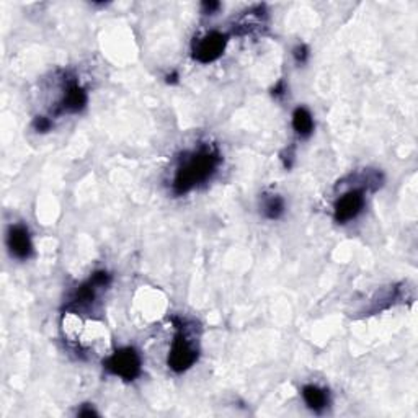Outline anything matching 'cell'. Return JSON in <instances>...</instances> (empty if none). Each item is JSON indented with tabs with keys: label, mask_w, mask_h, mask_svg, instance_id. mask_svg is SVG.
Returning <instances> with one entry per match:
<instances>
[{
	"label": "cell",
	"mask_w": 418,
	"mask_h": 418,
	"mask_svg": "<svg viewBox=\"0 0 418 418\" xmlns=\"http://www.w3.org/2000/svg\"><path fill=\"white\" fill-rule=\"evenodd\" d=\"M292 58H294V61L297 64H305L309 59V47L305 46L304 43L297 45L294 49H292Z\"/></svg>",
	"instance_id": "cell-12"
},
{
	"label": "cell",
	"mask_w": 418,
	"mask_h": 418,
	"mask_svg": "<svg viewBox=\"0 0 418 418\" xmlns=\"http://www.w3.org/2000/svg\"><path fill=\"white\" fill-rule=\"evenodd\" d=\"M227 43H229V36L221 32H209L202 36H198L191 45L193 58L201 64L218 61L226 51Z\"/></svg>",
	"instance_id": "cell-4"
},
{
	"label": "cell",
	"mask_w": 418,
	"mask_h": 418,
	"mask_svg": "<svg viewBox=\"0 0 418 418\" xmlns=\"http://www.w3.org/2000/svg\"><path fill=\"white\" fill-rule=\"evenodd\" d=\"M87 102H89V95L85 92V89L79 84V80L72 77V79L66 80L62 98L59 100L54 115L80 113V111L87 106Z\"/></svg>",
	"instance_id": "cell-6"
},
{
	"label": "cell",
	"mask_w": 418,
	"mask_h": 418,
	"mask_svg": "<svg viewBox=\"0 0 418 418\" xmlns=\"http://www.w3.org/2000/svg\"><path fill=\"white\" fill-rule=\"evenodd\" d=\"M103 368L113 376L123 379V381H135L139 378L142 371V360L141 355L132 347H124L111 353L108 358L103 361Z\"/></svg>",
	"instance_id": "cell-3"
},
{
	"label": "cell",
	"mask_w": 418,
	"mask_h": 418,
	"mask_svg": "<svg viewBox=\"0 0 418 418\" xmlns=\"http://www.w3.org/2000/svg\"><path fill=\"white\" fill-rule=\"evenodd\" d=\"M176 334L172 342L169 353V368L174 373H185L198 361L200 350H198L196 340L193 337V332L189 330L188 324L180 318H174Z\"/></svg>",
	"instance_id": "cell-2"
},
{
	"label": "cell",
	"mask_w": 418,
	"mask_h": 418,
	"mask_svg": "<svg viewBox=\"0 0 418 418\" xmlns=\"http://www.w3.org/2000/svg\"><path fill=\"white\" fill-rule=\"evenodd\" d=\"M221 163V154L213 144H202L200 148L185 152L176 165L172 191L176 196L187 195L193 188L211 180Z\"/></svg>",
	"instance_id": "cell-1"
},
{
	"label": "cell",
	"mask_w": 418,
	"mask_h": 418,
	"mask_svg": "<svg viewBox=\"0 0 418 418\" xmlns=\"http://www.w3.org/2000/svg\"><path fill=\"white\" fill-rule=\"evenodd\" d=\"M176 80H178V74H176V72H174V74H169V76H167V84H175Z\"/></svg>",
	"instance_id": "cell-16"
},
{
	"label": "cell",
	"mask_w": 418,
	"mask_h": 418,
	"mask_svg": "<svg viewBox=\"0 0 418 418\" xmlns=\"http://www.w3.org/2000/svg\"><path fill=\"white\" fill-rule=\"evenodd\" d=\"M77 415H79V417H93V415H98V412L87 404V405H84V407H82L79 412H77Z\"/></svg>",
	"instance_id": "cell-14"
},
{
	"label": "cell",
	"mask_w": 418,
	"mask_h": 418,
	"mask_svg": "<svg viewBox=\"0 0 418 418\" xmlns=\"http://www.w3.org/2000/svg\"><path fill=\"white\" fill-rule=\"evenodd\" d=\"M271 93H273V97H283V95H284V82H278V84L273 87V90H271Z\"/></svg>",
	"instance_id": "cell-15"
},
{
	"label": "cell",
	"mask_w": 418,
	"mask_h": 418,
	"mask_svg": "<svg viewBox=\"0 0 418 418\" xmlns=\"http://www.w3.org/2000/svg\"><path fill=\"white\" fill-rule=\"evenodd\" d=\"M366 206L364 189L361 187H355L348 191H345L334 206V219L337 224H348L363 213Z\"/></svg>",
	"instance_id": "cell-5"
},
{
	"label": "cell",
	"mask_w": 418,
	"mask_h": 418,
	"mask_svg": "<svg viewBox=\"0 0 418 418\" xmlns=\"http://www.w3.org/2000/svg\"><path fill=\"white\" fill-rule=\"evenodd\" d=\"M303 399L312 412L322 413L330 405L329 391L317 384H307L303 387Z\"/></svg>",
	"instance_id": "cell-8"
},
{
	"label": "cell",
	"mask_w": 418,
	"mask_h": 418,
	"mask_svg": "<svg viewBox=\"0 0 418 418\" xmlns=\"http://www.w3.org/2000/svg\"><path fill=\"white\" fill-rule=\"evenodd\" d=\"M219 8H221V3L213 2V0H211V2H202L201 3V12L205 15H214L219 10Z\"/></svg>",
	"instance_id": "cell-13"
},
{
	"label": "cell",
	"mask_w": 418,
	"mask_h": 418,
	"mask_svg": "<svg viewBox=\"0 0 418 418\" xmlns=\"http://www.w3.org/2000/svg\"><path fill=\"white\" fill-rule=\"evenodd\" d=\"M314 128H316V123H314L312 115L307 108L304 106H299V108L294 110L292 113V129L301 139H307V137L314 132Z\"/></svg>",
	"instance_id": "cell-9"
},
{
	"label": "cell",
	"mask_w": 418,
	"mask_h": 418,
	"mask_svg": "<svg viewBox=\"0 0 418 418\" xmlns=\"http://www.w3.org/2000/svg\"><path fill=\"white\" fill-rule=\"evenodd\" d=\"M33 128L36 132H47L53 129V119L47 118V116H36L33 121Z\"/></svg>",
	"instance_id": "cell-11"
},
{
	"label": "cell",
	"mask_w": 418,
	"mask_h": 418,
	"mask_svg": "<svg viewBox=\"0 0 418 418\" xmlns=\"http://www.w3.org/2000/svg\"><path fill=\"white\" fill-rule=\"evenodd\" d=\"M286 205H284L283 196L277 195V193H271V195H265L264 201H262V213L266 219L270 221H277L284 214Z\"/></svg>",
	"instance_id": "cell-10"
},
{
	"label": "cell",
	"mask_w": 418,
	"mask_h": 418,
	"mask_svg": "<svg viewBox=\"0 0 418 418\" xmlns=\"http://www.w3.org/2000/svg\"><path fill=\"white\" fill-rule=\"evenodd\" d=\"M7 247L16 260H28L33 255V240L25 224H12L7 231Z\"/></svg>",
	"instance_id": "cell-7"
}]
</instances>
